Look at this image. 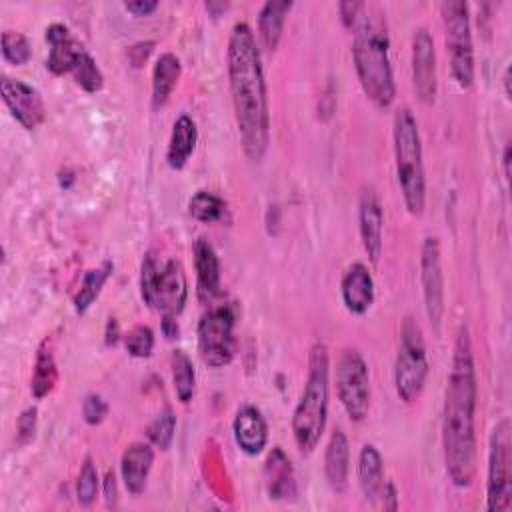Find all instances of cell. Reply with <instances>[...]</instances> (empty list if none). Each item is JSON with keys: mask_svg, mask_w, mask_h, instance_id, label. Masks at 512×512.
<instances>
[{"mask_svg": "<svg viewBox=\"0 0 512 512\" xmlns=\"http://www.w3.org/2000/svg\"><path fill=\"white\" fill-rule=\"evenodd\" d=\"M340 296L344 308L354 314H366L374 304V278L366 264L354 262L346 268L340 280Z\"/></svg>", "mask_w": 512, "mask_h": 512, "instance_id": "obj_16", "label": "cell"}, {"mask_svg": "<svg viewBox=\"0 0 512 512\" xmlns=\"http://www.w3.org/2000/svg\"><path fill=\"white\" fill-rule=\"evenodd\" d=\"M358 486L368 502H376L384 488L382 456L374 444H364L358 454Z\"/></svg>", "mask_w": 512, "mask_h": 512, "instance_id": "obj_26", "label": "cell"}, {"mask_svg": "<svg viewBox=\"0 0 512 512\" xmlns=\"http://www.w3.org/2000/svg\"><path fill=\"white\" fill-rule=\"evenodd\" d=\"M120 338V326H118V320L116 318H108L106 322V332H104V342L106 346H114Z\"/></svg>", "mask_w": 512, "mask_h": 512, "instance_id": "obj_42", "label": "cell"}, {"mask_svg": "<svg viewBox=\"0 0 512 512\" xmlns=\"http://www.w3.org/2000/svg\"><path fill=\"white\" fill-rule=\"evenodd\" d=\"M204 6H206V10L216 18L220 12H224V10L228 8V2H214V0H208Z\"/></svg>", "mask_w": 512, "mask_h": 512, "instance_id": "obj_44", "label": "cell"}, {"mask_svg": "<svg viewBox=\"0 0 512 512\" xmlns=\"http://www.w3.org/2000/svg\"><path fill=\"white\" fill-rule=\"evenodd\" d=\"M512 506V424L502 418L488 444L486 474V508L490 512H506Z\"/></svg>", "mask_w": 512, "mask_h": 512, "instance_id": "obj_10", "label": "cell"}, {"mask_svg": "<svg viewBox=\"0 0 512 512\" xmlns=\"http://www.w3.org/2000/svg\"><path fill=\"white\" fill-rule=\"evenodd\" d=\"M264 488L270 500H292L296 496V476L290 458L280 446H274L262 470Z\"/></svg>", "mask_w": 512, "mask_h": 512, "instance_id": "obj_21", "label": "cell"}, {"mask_svg": "<svg viewBox=\"0 0 512 512\" xmlns=\"http://www.w3.org/2000/svg\"><path fill=\"white\" fill-rule=\"evenodd\" d=\"M58 380V368H56V360L52 354V346L48 342V338L38 346L36 352V360H34V372H32V380H30V390L32 396L36 400L46 398Z\"/></svg>", "mask_w": 512, "mask_h": 512, "instance_id": "obj_27", "label": "cell"}, {"mask_svg": "<svg viewBox=\"0 0 512 512\" xmlns=\"http://www.w3.org/2000/svg\"><path fill=\"white\" fill-rule=\"evenodd\" d=\"M420 282L426 316L438 332L444 316V274L440 264V244L436 236H426L420 250Z\"/></svg>", "mask_w": 512, "mask_h": 512, "instance_id": "obj_12", "label": "cell"}, {"mask_svg": "<svg viewBox=\"0 0 512 512\" xmlns=\"http://www.w3.org/2000/svg\"><path fill=\"white\" fill-rule=\"evenodd\" d=\"M2 100L12 118L26 130L38 128L46 118V106L40 92L24 80L2 74L0 78Z\"/></svg>", "mask_w": 512, "mask_h": 512, "instance_id": "obj_14", "label": "cell"}, {"mask_svg": "<svg viewBox=\"0 0 512 512\" xmlns=\"http://www.w3.org/2000/svg\"><path fill=\"white\" fill-rule=\"evenodd\" d=\"M412 82L418 100L424 104H434L438 94L436 48L426 26H418L412 32Z\"/></svg>", "mask_w": 512, "mask_h": 512, "instance_id": "obj_13", "label": "cell"}, {"mask_svg": "<svg viewBox=\"0 0 512 512\" xmlns=\"http://www.w3.org/2000/svg\"><path fill=\"white\" fill-rule=\"evenodd\" d=\"M188 212L198 222H218L226 212V202L208 190H198L188 200Z\"/></svg>", "mask_w": 512, "mask_h": 512, "instance_id": "obj_30", "label": "cell"}, {"mask_svg": "<svg viewBox=\"0 0 512 512\" xmlns=\"http://www.w3.org/2000/svg\"><path fill=\"white\" fill-rule=\"evenodd\" d=\"M154 464V448L150 442H132L120 458V474L128 494L140 496L146 490Z\"/></svg>", "mask_w": 512, "mask_h": 512, "instance_id": "obj_20", "label": "cell"}, {"mask_svg": "<svg viewBox=\"0 0 512 512\" xmlns=\"http://www.w3.org/2000/svg\"><path fill=\"white\" fill-rule=\"evenodd\" d=\"M440 14L452 78L462 90H470L474 84V44L468 4L464 0H446L440 4Z\"/></svg>", "mask_w": 512, "mask_h": 512, "instance_id": "obj_7", "label": "cell"}, {"mask_svg": "<svg viewBox=\"0 0 512 512\" xmlns=\"http://www.w3.org/2000/svg\"><path fill=\"white\" fill-rule=\"evenodd\" d=\"M174 430H176V416L172 412L170 406H166L162 412L156 414V418L148 424L146 428V436L148 442L160 450H168L174 438Z\"/></svg>", "mask_w": 512, "mask_h": 512, "instance_id": "obj_32", "label": "cell"}, {"mask_svg": "<svg viewBox=\"0 0 512 512\" xmlns=\"http://www.w3.org/2000/svg\"><path fill=\"white\" fill-rule=\"evenodd\" d=\"M196 142H198L196 122L188 114H180L172 124L168 150H166V164L172 170H182L190 160L196 148Z\"/></svg>", "mask_w": 512, "mask_h": 512, "instance_id": "obj_23", "label": "cell"}, {"mask_svg": "<svg viewBox=\"0 0 512 512\" xmlns=\"http://www.w3.org/2000/svg\"><path fill=\"white\" fill-rule=\"evenodd\" d=\"M352 28V62L358 82L364 94L378 108H388L396 98V82L390 62V32L386 14L378 6L364 4Z\"/></svg>", "mask_w": 512, "mask_h": 512, "instance_id": "obj_3", "label": "cell"}, {"mask_svg": "<svg viewBox=\"0 0 512 512\" xmlns=\"http://www.w3.org/2000/svg\"><path fill=\"white\" fill-rule=\"evenodd\" d=\"M182 74L180 58L174 52H162L152 68V106L162 108L172 96Z\"/></svg>", "mask_w": 512, "mask_h": 512, "instance_id": "obj_25", "label": "cell"}, {"mask_svg": "<svg viewBox=\"0 0 512 512\" xmlns=\"http://www.w3.org/2000/svg\"><path fill=\"white\" fill-rule=\"evenodd\" d=\"M196 268V296L202 304H210L220 294V260L214 246L198 238L192 246Z\"/></svg>", "mask_w": 512, "mask_h": 512, "instance_id": "obj_19", "label": "cell"}, {"mask_svg": "<svg viewBox=\"0 0 512 512\" xmlns=\"http://www.w3.org/2000/svg\"><path fill=\"white\" fill-rule=\"evenodd\" d=\"M124 8L134 16H148L158 8V2L156 0H132V2H126Z\"/></svg>", "mask_w": 512, "mask_h": 512, "instance_id": "obj_41", "label": "cell"}, {"mask_svg": "<svg viewBox=\"0 0 512 512\" xmlns=\"http://www.w3.org/2000/svg\"><path fill=\"white\" fill-rule=\"evenodd\" d=\"M162 334L168 340L178 338V318L176 316H162Z\"/></svg>", "mask_w": 512, "mask_h": 512, "instance_id": "obj_43", "label": "cell"}, {"mask_svg": "<svg viewBox=\"0 0 512 512\" xmlns=\"http://www.w3.org/2000/svg\"><path fill=\"white\" fill-rule=\"evenodd\" d=\"M226 62L242 150L248 160L260 162L270 144V108L256 36L244 20L230 30Z\"/></svg>", "mask_w": 512, "mask_h": 512, "instance_id": "obj_2", "label": "cell"}, {"mask_svg": "<svg viewBox=\"0 0 512 512\" xmlns=\"http://www.w3.org/2000/svg\"><path fill=\"white\" fill-rule=\"evenodd\" d=\"M140 296L148 308L158 310L162 316L178 318L188 298L182 262L170 258L160 264L158 258L148 252L140 264Z\"/></svg>", "mask_w": 512, "mask_h": 512, "instance_id": "obj_6", "label": "cell"}, {"mask_svg": "<svg viewBox=\"0 0 512 512\" xmlns=\"http://www.w3.org/2000/svg\"><path fill=\"white\" fill-rule=\"evenodd\" d=\"M394 162L400 194L412 216H422L426 206V172L420 130L410 108H398L392 126Z\"/></svg>", "mask_w": 512, "mask_h": 512, "instance_id": "obj_5", "label": "cell"}, {"mask_svg": "<svg viewBox=\"0 0 512 512\" xmlns=\"http://www.w3.org/2000/svg\"><path fill=\"white\" fill-rule=\"evenodd\" d=\"M292 10L290 0H268L258 12V38L264 50L274 52L282 38L284 22Z\"/></svg>", "mask_w": 512, "mask_h": 512, "instance_id": "obj_24", "label": "cell"}, {"mask_svg": "<svg viewBox=\"0 0 512 512\" xmlns=\"http://www.w3.org/2000/svg\"><path fill=\"white\" fill-rule=\"evenodd\" d=\"M102 486H104V500H106V506H108V508H114V506H116V500H118V486H116V476H114L112 470L106 472Z\"/></svg>", "mask_w": 512, "mask_h": 512, "instance_id": "obj_40", "label": "cell"}, {"mask_svg": "<svg viewBox=\"0 0 512 512\" xmlns=\"http://www.w3.org/2000/svg\"><path fill=\"white\" fill-rule=\"evenodd\" d=\"M232 434L236 446L246 456H258L268 444V424L262 412L252 404H244L236 410L232 420Z\"/></svg>", "mask_w": 512, "mask_h": 512, "instance_id": "obj_17", "label": "cell"}, {"mask_svg": "<svg viewBox=\"0 0 512 512\" xmlns=\"http://www.w3.org/2000/svg\"><path fill=\"white\" fill-rule=\"evenodd\" d=\"M330 358L324 342H314L308 352V374L302 394L292 412V434L302 454L314 452L328 418Z\"/></svg>", "mask_w": 512, "mask_h": 512, "instance_id": "obj_4", "label": "cell"}, {"mask_svg": "<svg viewBox=\"0 0 512 512\" xmlns=\"http://www.w3.org/2000/svg\"><path fill=\"white\" fill-rule=\"evenodd\" d=\"M364 8V2H358V0H344L338 4V14H340V20L346 28H352L360 16Z\"/></svg>", "mask_w": 512, "mask_h": 512, "instance_id": "obj_38", "label": "cell"}, {"mask_svg": "<svg viewBox=\"0 0 512 512\" xmlns=\"http://www.w3.org/2000/svg\"><path fill=\"white\" fill-rule=\"evenodd\" d=\"M236 310L230 304L208 308L196 326V350L210 368L228 366L236 354Z\"/></svg>", "mask_w": 512, "mask_h": 512, "instance_id": "obj_9", "label": "cell"}, {"mask_svg": "<svg viewBox=\"0 0 512 512\" xmlns=\"http://www.w3.org/2000/svg\"><path fill=\"white\" fill-rule=\"evenodd\" d=\"M504 86H506V96L510 98V68H506L504 72Z\"/></svg>", "mask_w": 512, "mask_h": 512, "instance_id": "obj_46", "label": "cell"}, {"mask_svg": "<svg viewBox=\"0 0 512 512\" xmlns=\"http://www.w3.org/2000/svg\"><path fill=\"white\" fill-rule=\"evenodd\" d=\"M476 400L478 382L470 332L466 326H460L454 342L442 410L444 464L446 474L456 488L472 486L476 476Z\"/></svg>", "mask_w": 512, "mask_h": 512, "instance_id": "obj_1", "label": "cell"}, {"mask_svg": "<svg viewBox=\"0 0 512 512\" xmlns=\"http://www.w3.org/2000/svg\"><path fill=\"white\" fill-rule=\"evenodd\" d=\"M348 474H350V446L346 434L336 428L330 434L324 452V476L332 492L342 494L348 488Z\"/></svg>", "mask_w": 512, "mask_h": 512, "instance_id": "obj_22", "label": "cell"}, {"mask_svg": "<svg viewBox=\"0 0 512 512\" xmlns=\"http://www.w3.org/2000/svg\"><path fill=\"white\" fill-rule=\"evenodd\" d=\"M106 412H108V404L104 402L102 396H98V394H88V396L84 398V402H82V416H84L86 424H90V426L100 424V422L104 420Z\"/></svg>", "mask_w": 512, "mask_h": 512, "instance_id": "obj_36", "label": "cell"}, {"mask_svg": "<svg viewBox=\"0 0 512 512\" xmlns=\"http://www.w3.org/2000/svg\"><path fill=\"white\" fill-rule=\"evenodd\" d=\"M428 378V358L420 326L406 316L400 328V346L394 360V388L402 402L418 400Z\"/></svg>", "mask_w": 512, "mask_h": 512, "instance_id": "obj_8", "label": "cell"}, {"mask_svg": "<svg viewBox=\"0 0 512 512\" xmlns=\"http://www.w3.org/2000/svg\"><path fill=\"white\" fill-rule=\"evenodd\" d=\"M112 270H114V264L110 260H104L100 266L90 268L84 274V278L80 282V288L74 294V310L78 314H84L94 304V300L100 296L106 280L110 278Z\"/></svg>", "mask_w": 512, "mask_h": 512, "instance_id": "obj_28", "label": "cell"}, {"mask_svg": "<svg viewBox=\"0 0 512 512\" xmlns=\"http://www.w3.org/2000/svg\"><path fill=\"white\" fill-rule=\"evenodd\" d=\"M70 74L74 76L76 84H78L84 92L94 94V92H98V90L104 86V74H102V70L98 68L96 60H94V58L90 56V52H86V50L78 56V60H76V64H74V68H72Z\"/></svg>", "mask_w": 512, "mask_h": 512, "instance_id": "obj_31", "label": "cell"}, {"mask_svg": "<svg viewBox=\"0 0 512 512\" xmlns=\"http://www.w3.org/2000/svg\"><path fill=\"white\" fill-rule=\"evenodd\" d=\"M154 46H156L154 40H146V42H136V44H132V46L128 48V52H126L130 64H132L134 68H140V66L146 62V58L150 56V52H152Z\"/></svg>", "mask_w": 512, "mask_h": 512, "instance_id": "obj_39", "label": "cell"}, {"mask_svg": "<svg viewBox=\"0 0 512 512\" xmlns=\"http://www.w3.org/2000/svg\"><path fill=\"white\" fill-rule=\"evenodd\" d=\"M44 38L50 46V52L46 58V68L54 76L70 74L78 56L84 52L82 44L72 36L70 28L62 22H52L50 26H46Z\"/></svg>", "mask_w": 512, "mask_h": 512, "instance_id": "obj_18", "label": "cell"}, {"mask_svg": "<svg viewBox=\"0 0 512 512\" xmlns=\"http://www.w3.org/2000/svg\"><path fill=\"white\" fill-rule=\"evenodd\" d=\"M32 50L24 34L16 30H4L2 32V58L14 66H22L30 60Z\"/></svg>", "mask_w": 512, "mask_h": 512, "instance_id": "obj_34", "label": "cell"}, {"mask_svg": "<svg viewBox=\"0 0 512 512\" xmlns=\"http://www.w3.org/2000/svg\"><path fill=\"white\" fill-rule=\"evenodd\" d=\"M170 366H172V382H174V392L182 404H188L194 396L196 388V370L190 360V356L176 348L170 354Z\"/></svg>", "mask_w": 512, "mask_h": 512, "instance_id": "obj_29", "label": "cell"}, {"mask_svg": "<svg viewBox=\"0 0 512 512\" xmlns=\"http://www.w3.org/2000/svg\"><path fill=\"white\" fill-rule=\"evenodd\" d=\"M98 490H100V478H98L96 464L90 456H86L82 460L80 474H78V480H76V500H78V504L84 506V508L92 506L96 496H98Z\"/></svg>", "mask_w": 512, "mask_h": 512, "instance_id": "obj_33", "label": "cell"}, {"mask_svg": "<svg viewBox=\"0 0 512 512\" xmlns=\"http://www.w3.org/2000/svg\"><path fill=\"white\" fill-rule=\"evenodd\" d=\"M126 352L134 358H148L154 350V332L150 326L138 324L124 336Z\"/></svg>", "mask_w": 512, "mask_h": 512, "instance_id": "obj_35", "label": "cell"}, {"mask_svg": "<svg viewBox=\"0 0 512 512\" xmlns=\"http://www.w3.org/2000/svg\"><path fill=\"white\" fill-rule=\"evenodd\" d=\"M358 230L362 246L372 264H378L382 256V230H384V210L378 194L372 188H364L358 200Z\"/></svg>", "mask_w": 512, "mask_h": 512, "instance_id": "obj_15", "label": "cell"}, {"mask_svg": "<svg viewBox=\"0 0 512 512\" xmlns=\"http://www.w3.org/2000/svg\"><path fill=\"white\" fill-rule=\"evenodd\" d=\"M502 164H504V178H510V144L504 146V154H502Z\"/></svg>", "mask_w": 512, "mask_h": 512, "instance_id": "obj_45", "label": "cell"}, {"mask_svg": "<svg viewBox=\"0 0 512 512\" xmlns=\"http://www.w3.org/2000/svg\"><path fill=\"white\" fill-rule=\"evenodd\" d=\"M336 394L352 422H362L370 412V370L354 348L340 352L336 360Z\"/></svg>", "mask_w": 512, "mask_h": 512, "instance_id": "obj_11", "label": "cell"}, {"mask_svg": "<svg viewBox=\"0 0 512 512\" xmlns=\"http://www.w3.org/2000/svg\"><path fill=\"white\" fill-rule=\"evenodd\" d=\"M36 426H38V410L36 406H28L20 412L18 420H16V434H18V440L22 444L30 442L34 438V432H36Z\"/></svg>", "mask_w": 512, "mask_h": 512, "instance_id": "obj_37", "label": "cell"}]
</instances>
